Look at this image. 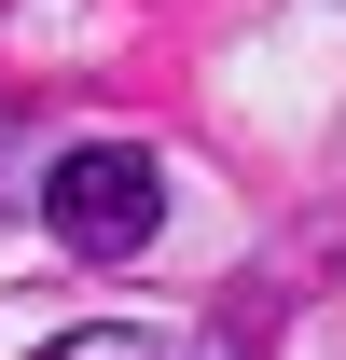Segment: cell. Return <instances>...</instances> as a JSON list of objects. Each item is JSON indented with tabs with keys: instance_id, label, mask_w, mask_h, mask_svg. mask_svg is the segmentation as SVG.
Wrapping results in <instances>:
<instances>
[{
	"instance_id": "obj_2",
	"label": "cell",
	"mask_w": 346,
	"mask_h": 360,
	"mask_svg": "<svg viewBox=\"0 0 346 360\" xmlns=\"http://www.w3.org/2000/svg\"><path fill=\"white\" fill-rule=\"evenodd\" d=\"M42 360H167V333H139V319H97V333H56Z\"/></svg>"
},
{
	"instance_id": "obj_1",
	"label": "cell",
	"mask_w": 346,
	"mask_h": 360,
	"mask_svg": "<svg viewBox=\"0 0 346 360\" xmlns=\"http://www.w3.org/2000/svg\"><path fill=\"white\" fill-rule=\"evenodd\" d=\"M42 222H56V250H84V264H125V250H153V222H167V167H153L139 139H84V153H56Z\"/></svg>"
}]
</instances>
